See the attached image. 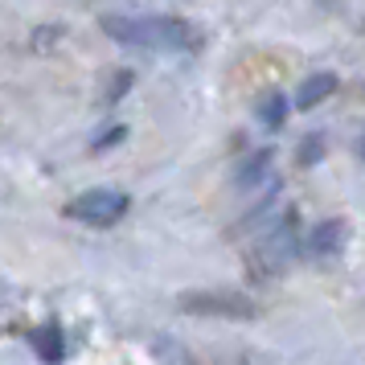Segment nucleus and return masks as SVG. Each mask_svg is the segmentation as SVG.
<instances>
[{
  "instance_id": "obj_6",
  "label": "nucleus",
  "mask_w": 365,
  "mask_h": 365,
  "mask_svg": "<svg viewBox=\"0 0 365 365\" xmlns=\"http://www.w3.org/2000/svg\"><path fill=\"white\" fill-rule=\"evenodd\" d=\"M332 91H336V74H308V78L299 83V91H296V107H299V111L320 107Z\"/></svg>"
},
{
  "instance_id": "obj_2",
  "label": "nucleus",
  "mask_w": 365,
  "mask_h": 365,
  "mask_svg": "<svg viewBox=\"0 0 365 365\" xmlns=\"http://www.w3.org/2000/svg\"><path fill=\"white\" fill-rule=\"evenodd\" d=\"M296 250H299L296 214L287 210V214H283L279 222H271V226L263 230L259 247H255V267H259L263 275H275V271H283V267L296 259Z\"/></svg>"
},
{
  "instance_id": "obj_4",
  "label": "nucleus",
  "mask_w": 365,
  "mask_h": 365,
  "mask_svg": "<svg viewBox=\"0 0 365 365\" xmlns=\"http://www.w3.org/2000/svg\"><path fill=\"white\" fill-rule=\"evenodd\" d=\"M345 234H349V226L345 222H320L308 238H304V255L308 259H316V263H329V259H336L341 250H345Z\"/></svg>"
},
{
  "instance_id": "obj_11",
  "label": "nucleus",
  "mask_w": 365,
  "mask_h": 365,
  "mask_svg": "<svg viewBox=\"0 0 365 365\" xmlns=\"http://www.w3.org/2000/svg\"><path fill=\"white\" fill-rule=\"evenodd\" d=\"M361 156H365V144H361Z\"/></svg>"
},
{
  "instance_id": "obj_3",
  "label": "nucleus",
  "mask_w": 365,
  "mask_h": 365,
  "mask_svg": "<svg viewBox=\"0 0 365 365\" xmlns=\"http://www.w3.org/2000/svg\"><path fill=\"white\" fill-rule=\"evenodd\" d=\"M66 214L74 222H86V226H115L119 217L128 214V193H119V189H91V193L70 201Z\"/></svg>"
},
{
  "instance_id": "obj_9",
  "label": "nucleus",
  "mask_w": 365,
  "mask_h": 365,
  "mask_svg": "<svg viewBox=\"0 0 365 365\" xmlns=\"http://www.w3.org/2000/svg\"><path fill=\"white\" fill-rule=\"evenodd\" d=\"M259 119H263L267 128H279L283 119H287V99L283 95H267L263 107H259Z\"/></svg>"
},
{
  "instance_id": "obj_5",
  "label": "nucleus",
  "mask_w": 365,
  "mask_h": 365,
  "mask_svg": "<svg viewBox=\"0 0 365 365\" xmlns=\"http://www.w3.org/2000/svg\"><path fill=\"white\" fill-rule=\"evenodd\" d=\"M181 308L201 316H255V308L242 296H185Z\"/></svg>"
},
{
  "instance_id": "obj_10",
  "label": "nucleus",
  "mask_w": 365,
  "mask_h": 365,
  "mask_svg": "<svg viewBox=\"0 0 365 365\" xmlns=\"http://www.w3.org/2000/svg\"><path fill=\"white\" fill-rule=\"evenodd\" d=\"M320 156H324V140H320V135H312V140L299 144V165H316Z\"/></svg>"
},
{
  "instance_id": "obj_8",
  "label": "nucleus",
  "mask_w": 365,
  "mask_h": 365,
  "mask_svg": "<svg viewBox=\"0 0 365 365\" xmlns=\"http://www.w3.org/2000/svg\"><path fill=\"white\" fill-rule=\"evenodd\" d=\"M267 165H271V152H267V148L255 152L247 165H242V173H238V185H242V189H250L255 181H263V177H267Z\"/></svg>"
},
{
  "instance_id": "obj_1",
  "label": "nucleus",
  "mask_w": 365,
  "mask_h": 365,
  "mask_svg": "<svg viewBox=\"0 0 365 365\" xmlns=\"http://www.w3.org/2000/svg\"><path fill=\"white\" fill-rule=\"evenodd\" d=\"M103 29L140 50H197V29L177 17H103Z\"/></svg>"
},
{
  "instance_id": "obj_7",
  "label": "nucleus",
  "mask_w": 365,
  "mask_h": 365,
  "mask_svg": "<svg viewBox=\"0 0 365 365\" xmlns=\"http://www.w3.org/2000/svg\"><path fill=\"white\" fill-rule=\"evenodd\" d=\"M34 349L46 357V361H62V353H66V345H62V332L53 329V324H46V329L34 332Z\"/></svg>"
}]
</instances>
